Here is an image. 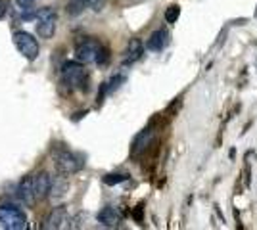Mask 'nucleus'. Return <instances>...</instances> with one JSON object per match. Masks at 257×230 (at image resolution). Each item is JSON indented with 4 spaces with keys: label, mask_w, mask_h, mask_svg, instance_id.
<instances>
[{
    "label": "nucleus",
    "mask_w": 257,
    "mask_h": 230,
    "mask_svg": "<svg viewBox=\"0 0 257 230\" xmlns=\"http://www.w3.org/2000/svg\"><path fill=\"white\" fill-rule=\"evenodd\" d=\"M35 2H37V0H16V4H18L22 10H29Z\"/></svg>",
    "instance_id": "obj_19"
},
{
    "label": "nucleus",
    "mask_w": 257,
    "mask_h": 230,
    "mask_svg": "<svg viewBox=\"0 0 257 230\" xmlns=\"http://www.w3.org/2000/svg\"><path fill=\"white\" fill-rule=\"evenodd\" d=\"M86 8H92L94 12H102L104 6H106V0H83Z\"/></svg>",
    "instance_id": "obj_16"
},
{
    "label": "nucleus",
    "mask_w": 257,
    "mask_h": 230,
    "mask_svg": "<svg viewBox=\"0 0 257 230\" xmlns=\"http://www.w3.org/2000/svg\"><path fill=\"white\" fill-rule=\"evenodd\" d=\"M69 220V215H67V209L65 207H56L48 213V217L44 220L43 228H64L65 222Z\"/></svg>",
    "instance_id": "obj_7"
},
{
    "label": "nucleus",
    "mask_w": 257,
    "mask_h": 230,
    "mask_svg": "<svg viewBox=\"0 0 257 230\" xmlns=\"http://www.w3.org/2000/svg\"><path fill=\"white\" fill-rule=\"evenodd\" d=\"M33 190H35V197L37 199H44L52 190V180L46 173H39L33 176Z\"/></svg>",
    "instance_id": "obj_8"
},
{
    "label": "nucleus",
    "mask_w": 257,
    "mask_h": 230,
    "mask_svg": "<svg viewBox=\"0 0 257 230\" xmlns=\"http://www.w3.org/2000/svg\"><path fill=\"white\" fill-rule=\"evenodd\" d=\"M100 48H102V44L98 43V41H94V39H86V41L77 44V48H75L77 60H79V62H83V64L96 62Z\"/></svg>",
    "instance_id": "obj_6"
},
{
    "label": "nucleus",
    "mask_w": 257,
    "mask_h": 230,
    "mask_svg": "<svg viewBox=\"0 0 257 230\" xmlns=\"http://www.w3.org/2000/svg\"><path fill=\"white\" fill-rule=\"evenodd\" d=\"M62 77H64L65 85L69 88H75V90H88V73L81 64L77 62H67L62 69Z\"/></svg>",
    "instance_id": "obj_1"
},
{
    "label": "nucleus",
    "mask_w": 257,
    "mask_h": 230,
    "mask_svg": "<svg viewBox=\"0 0 257 230\" xmlns=\"http://www.w3.org/2000/svg\"><path fill=\"white\" fill-rule=\"evenodd\" d=\"M18 197L22 199L23 203H27V205H33L35 203V190H33V176H25L22 182H20V186H18Z\"/></svg>",
    "instance_id": "obj_12"
},
{
    "label": "nucleus",
    "mask_w": 257,
    "mask_h": 230,
    "mask_svg": "<svg viewBox=\"0 0 257 230\" xmlns=\"http://www.w3.org/2000/svg\"><path fill=\"white\" fill-rule=\"evenodd\" d=\"M35 27H37V35L41 39H52L58 27V16L52 8H43L37 12L35 18Z\"/></svg>",
    "instance_id": "obj_5"
},
{
    "label": "nucleus",
    "mask_w": 257,
    "mask_h": 230,
    "mask_svg": "<svg viewBox=\"0 0 257 230\" xmlns=\"http://www.w3.org/2000/svg\"><path fill=\"white\" fill-rule=\"evenodd\" d=\"M125 81V77L123 75H115V77H111V81L109 83H106V88H107V92H113L115 88L121 87V83Z\"/></svg>",
    "instance_id": "obj_17"
},
{
    "label": "nucleus",
    "mask_w": 257,
    "mask_h": 230,
    "mask_svg": "<svg viewBox=\"0 0 257 230\" xmlns=\"http://www.w3.org/2000/svg\"><path fill=\"white\" fill-rule=\"evenodd\" d=\"M14 46L18 48V52L25 58V60H29V62H35L37 58H39V52H41V48H39V43H37V39L33 37L31 33H27V31H16L14 33Z\"/></svg>",
    "instance_id": "obj_3"
},
{
    "label": "nucleus",
    "mask_w": 257,
    "mask_h": 230,
    "mask_svg": "<svg viewBox=\"0 0 257 230\" xmlns=\"http://www.w3.org/2000/svg\"><path fill=\"white\" fill-rule=\"evenodd\" d=\"M107 60H109V54H107V50L102 46L100 48V52H98V58H96V64L98 66H106L107 64Z\"/></svg>",
    "instance_id": "obj_18"
},
{
    "label": "nucleus",
    "mask_w": 257,
    "mask_h": 230,
    "mask_svg": "<svg viewBox=\"0 0 257 230\" xmlns=\"http://www.w3.org/2000/svg\"><path fill=\"white\" fill-rule=\"evenodd\" d=\"M179 16H181V8L179 6H169L167 10H165V22L167 23H175L177 20H179Z\"/></svg>",
    "instance_id": "obj_15"
},
{
    "label": "nucleus",
    "mask_w": 257,
    "mask_h": 230,
    "mask_svg": "<svg viewBox=\"0 0 257 230\" xmlns=\"http://www.w3.org/2000/svg\"><path fill=\"white\" fill-rule=\"evenodd\" d=\"M127 178L128 175H125V173H107V175L102 176V182L107 184V186H117L121 182H125Z\"/></svg>",
    "instance_id": "obj_14"
},
{
    "label": "nucleus",
    "mask_w": 257,
    "mask_h": 230,
    "mask_svg": "<svg viewBox=\"0 0 257 230\" xmlns=\"http://www.w3.org/2000/svg\"><path fill=\"white\" fill-rule=\"evenodd\" d=\"M150 140H152V129H144V131L135 138V142H133V153H135V155L140 153L148 144H150Z\"/></svg>",
    "instance_id": "obj_13"
},
{
    "label": "nucleus",
    "mask_w": 257,
    "mask_h": 230,
    "mask_svg": "<svg viewBox=\"0 0 257 230\" xmlns=\"http://www.w3.org/2000/svg\"><path fill=\"white\" fill-rule=\"evenodd\" d=\"M169 44V31L167 29H158L150 35L148 43H146V48L152 50V52H161L165 46Z\"/></svg>",
    "instance_id": "obj_10"
},
{
    "label": "nucleus",
    "mask_w": 257,
    "mask_h": 230,
    "mask_svg": "<svg viewBox=\"0 0 257 230\" xmlns=\"http://www.w3.org/2000/svg\"><path fill=\"white\" fill-rule=\"evenodd\" d=\"M6 12H8V2L6 0H0V20L6 16Z\"/></svg>",
    "instance_id": "obj_20"
},
{
    "label": "nucleus",
    "mask_w": 257,
    "mask_h": 230,
    "mask_svg": "<svg viewBox=\"0 0 257 230\" xmlns=\"http://www.w3.org/2000/svg\"><path fill=\"white\" fill-rule=\"evenodd\" d=\"M98 222L100 224H104V226H117L119 222H121V215H119V211L115 207H111V205H107V207L100 209V213H98Z\"/></svg>",
    "instance_id": "obj_11"
},
{
    "label": "nucleus",
    "mask_w": 257,
    "mask_h": 230,
    "mask_svg": "<svg viewBox=\"0 0 257 230\" xmlns=\"http://www.w3.org/2000/svg\"><path fill=\"white\" fill-rule=\"evenodd\" d=\"M133 217H135V219L139 220V222H140V220H142V205H139V207L135 209V213H133Z\"/></svg>",
    "instance_id": "obj_21"
},
{
    "label": "nucleus",
    "mask_w": 257,
    "mask_h": 230,
    "mask_svg": "<svg viewBox=\"0 0 257 230\" xmlns=\"http://www.w3.org/2000/svg\"><path fill=\"white\" fill-rule=\"evenodd\" d=\"M0 224L6 230H25L27 228V217L20 207L2 203L0 205Z\"/></svg>",
    "instance_id": "obj_2"
},
{
    "label": "nucleus",
    "mask_w": 257,
    "mask_h": 230,
    "mask_svg": "<svg viewBox=\"0 0 257 230\" xmlns=\"http://www.w3.org/2000/svg\"><path fill=\"white\" fill-rule=\"evenodd\" d=\"M85 167V157L75 152H58L56 153V169L62 175H75Z\"/></svg>",
    "instance_id": "obj_4"
},
{
    "label": "nucleus",
    "mask_w": 257,
    "mask_h": 230,
    "mask_svg": "<svg viewBox=\"0 0 257 230\" xmlns=\"http://www.w3.org/2000/svg\"><path fill=\"white\" fill-rule=\"evenodd\" d=\"M144 54V46H142V41L140 39H131L125 48V56H123V64H135L139 62L140 58Z\"/></svg>",
    "instance_id": "obj_9"
}]
</instances>
